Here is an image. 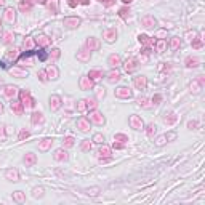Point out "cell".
Here are the masks:
<instances>
[{
    "label": "cell",
    "mask_w": 205,
    "mask_h": 205,
    "mask_svg": "<svg viewBox=\"0 0 205 205\" xmlns=\"http://www.w3.org/2000/svg\"><path fill=\"white\" fill-rule=\"evenodd\" d=\"M38 58H40L42 61H43V59H47V53H43V51H40V55H38Z\"/></svg>",
    "instance_id": "cell-1"
}]
</instances>
